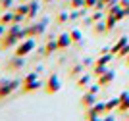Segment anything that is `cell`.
<instances>
[{"mask_svg":"<svg viewBox=\"0 0 129 121\" xmlns=\"http://www.w3.org/2000/svg\"><path fill=\"white\" fill-rule=\"evenodd\" d=\"M56 41H58V46H60V48H68V46H71V44H73L70 33H60Z\"/></svg>","mask_w":129,"mask_h":121,"instance_id":"7c38bea8","label":"cell"},{"mask_svg":"<svg viewBox=\"0 0 129 121\" xmlns=\"http://www.w3.org/2000/svg\"><path fill=\"white\" fill-rule=\"evenodd\" d=\"M91 25H94V19H92L91 16L83 17V27H91Z\"/></svg>","mask_w":129,"mask_h":121,"instance_id":"4316f807","label":"cell"},{"mask_svg":"<svg viewBox=\"0 0 129 121\" xmlns=\"http://www.w3.org/2000/svg\"><path fill=\"white\" fill-rule=\"evenodd\" d=\"M91 79H92V77L89 73H81L79 77L75 79V87H77V89H87V87L91 85Z\"/></svg>","mask_w":129,"mask_h":121,"instance_id":"4fadbf2b","label":"cell"},{"mask_svg":"<svg viewBox=\"0 0 129 121\" xmlns=\"http://www.w3.org/2000/svg\"><path fill=\"white\" fill-rule=\"evenodd\" d=\"M19 41H21V38L17 37V35H10V33H6L4 37L0 38V48H2V50H10V48L17 46Z\"/></svg>","mask_w":129,"mask_h":121,"instance_id":"52a82bcc","label":"cell"},{"mask_svg":"<svg viewBox=\"0 0 129 121\" xmlns=\"http://www.w3.org/2000/svg\"><path fill=\"white\" fill-rule=\"evenodd\" d=\"M116 106H119V98H112V100L106 104V111H110V110H114Z\"/></svg>","mask_w":129,"mask_h":121,"instance_id":"603a6c76","label":"cell"},{"mask_svg":"<svg viewBox=\"0 0 129 121\" xmlns=\"http://www.w3.org/2000/svg\"><path fill=\"white\" fill-rule=\"evenodd\" d=\"M39 12H41V2H39V0H31V2H29V14H27L25 21H29V23H31V21L37 17Z\"/></svg>","mask_w":129,"mask_h":121,"instance_id":"30bf717a","label":"cell"},{"mask_svg":"<svg viewBox=\"0 0 129 121\" xmlns=\"http://www.w3.org/2000/svg\"><path fill=\"white\" fill-rule=\"evenodd\" d=\"M35 46H37V42H35V38L33 37H27V38H23V41H19V44L16 46V56H23L25 58L27 54H31L33 50H35Z\"/></svg>","mask_w":129,"mask_h":121,"instance_id":"277c9868","label":"cell"},{"mask_svg":"<svg viewBox=\"0 0 129 121\" xmlns=\"http://www.w3.org/2000/svg\"><path fill=\"white\" fill-rule=\"evenodd\" d=\"M6 29H8V25H2V23H0V38L6 35Z\"/></svg>","mask_w":129,"mask_h":121,"instance_id":"4dcf8cb0","label":"cell"},{"mask_svg":"<svg viewBox=\"0 0 129 121\" xmlns=\"http://www.w3.org/2000/svg\"><path fill=\"white\" fill-rule=\"evenodd\" d=\"M16 8V0H0V10L6 12V10H14Z\"/></svg>","mask_w":129,"mask_h":121,"instance_id":"d6986e66","label":"cell"},{"mask_svg":"<svg viewBox=\"0 0 129 121\" xmlns=\"http://www.w3.org/2000/svg\"><path fill=\"white\" fill-rule=\"evenodd\" d=\"M46 29H48V17H43L41 21H37V23H33V25H27V27H25L27 37H33V38H37V37H41V35H44V33H46Z\"/></svg>","mask_w":129,"mask_h":121,"instance_id":"3957f363","label":"cell"},{"mask_svg":"<svg viewBox=\"0 0 129 121\" xmlns=\"http://www.w3.org/2000/svg\"><path fill=\"white\" fill-rule=\"evenodd\" d=\"M96 104V94H94V92H89V90H87V92H83V96H81V106H83V108H91V106H94Z\"/></svg>","mask_w":129,"mask_h":121,"instance_id":"8fae6325","label":"cell"},{"mask_svg":"<svg viewBox=\"0 0 129 121\" xmlns=\"http://www.w3.org/2000/svg\"><path fill=\"white\" fill-rule=\"evenodd\" d=\"M60 89H62V79H60L58 73H52L44 83V92L46 94H56Z\"/></svg>","mask_w":129,"mask_h":121,"instance_id":"5b68a950","label":"cell"},{"mask_svg":"<svg viewBox=\"0 0 129 121\" xmlns=\"http://www.w3.org/2000/svg\"><path fill=\"white\" fill-rule=\"evenodd\" d=\"M81 73H85V65H83V63H75V65H71V67H70V79L75 81Z\"/></svg>","mask_w":129,"mask_h":121,"instance_id":"5bb4252c","label":"cell"},{"mask_svg":"<svg viewBox=\"0 0 129 121\" xmlns=\"http://www.w3.org/2000/svg\"><path fill=\"white\" fill-rule=\"evenodd\" d=\"M21 2H31V0H21Z\"/></svg>","mask_w":129,"mask_h":121,"instance_id":"d6a6232c","label":"cell"},{"mask_svg":"<svg viewBox=\"0 0 129 121\" xmlns=\"http://www.w3.org/2000/svg\"><path fill=\"white\" fill-rule=\"evenodd\" d=\"M21 87V81L19 79H0V100H4L12 92H16L17 89Z\"/></svg>","mask_w":129,"mask_h":121,"instance_id":"7a4b0ae2","label":"cell"},{"mask_svg":"<svg viewBox=\"0 0 129 121\" xmlns=\"http://www.w3.org/2000/svg\"><path fill=\"white\" fill-rule=\"evenodd\" d=\"M14 16H16V12H14V10L2 12V16H0V23H2V25H10V23H14Z\"/></svg>","mask_w":129,"mask_h":121,"instance_id":"9a60e30c","label":"cell"},{"mask_svg":"<svg viewBox=\"0 0 129 121\" xmlns=\"http://www.w3.org/2000/svg\"><path fill=\"white\" fill-rule=\"evenodd\" d=\"M96 2H98V0H85V8L94 10V8H96Z\"/></svg>","mask_w":129,"mask_h":121,"instance_id":"83f0119b","label":"cell"},{"mask_svg":"<svg viewBox=\"0 0 129 121\" xmlns=\"http://www.w3.org/2000/svg\"><path fill=\"white\" fill-rule=\"evenodd\" d=\"M25 65V60H23V56H12L8 62H6V67H8V71H21V67Z\"/></svg>","mask_w":129,"mask_h":121,"instance_id":"9c48e42d","label":"cell"},{"mask_svg":"<svg viewBox=\"0 0 129 121\" xmlns=\"http://www.w3.org/2000/svg\"><path fill=\"white\" fill-rule=\"evenodd\" d=\"M66 21H70V12H60L58 16H56V23L62 25V23H66Z\"/></svg>","mask_w":129,"mask_h":121,"instance_id":"ffe728a7","label":"cell"},{"mask_svg":"<svg viewBox=\"0 0 129 121\" xmlns=\"http://www.w3.org/2000/svg\"><path fill=\"white\" fill-rule=\"evenodd\" d=\"M114 81V73L112 71H106V73H102L100 77H98V85L100 87H106V85H110Z\"/></svg>","mask_w":129,"mask_h":121,"instance_id":"2e32d148","label":"cell"},{"mask_svg":"<svg viewBox=\"0 0 129 121\" xmlns=\"http://www.w3.org/2000/svg\"><path fill=\"white\" fill-rule=\"evenodd\" d=\"M70 35H71V41H73V44H77V46H81V44H83V35H81L79 29H71Z\"/></svg>","mask_w":129,"mask_h":121,"instance_id":"ac0fdd59","label":"cell"},{"mask_svg":"<svg viewBox=\"0 0 129 121\" xmlns=\"http://www.w3.org/2000/svg\"><path fill=\"white\" fill-rule=\"evenodd\" d=\"M108 69H106V65H94V75L96 77H100L102 73H106Z\"/></svg>","mask_w":129,"mask_h":121,"instance_id":"d4e9b609","label":"cell"},{"mask_svg":"<svg viewBox=\"0 0 129 121\" xmlns=\"http://www.w3.org/2000/svg\"><path fill=\"white\" fill-rule=\"evenodd\" d=\"M125 41H127V38H121V41L118 42V44H116V46H112V54H116V52H119V50H121V48L125 46Z\"/></svg>","mask_w":129,"mask_h":121,"instance_id":"cb8c5ba5","label":"cell"},{"mask_svg":"<svg viewBox=\"0 0 129 121\" xmlns=\"http://www.w3.org/2000/svg\"><path fill=\"white\" fill-rule=\"evenodd\" d=\"M102 113H106V104L104 102H96L94 106L85 110V119H98Z\"/></svg>","mask_w":129,"mask_h":121,"instance_id":"8992f818","label":"cell"},{"mask_svg":"<svg viewBox=\"0 0 129 121\" xmlns=\"http://www.w3.org/2000/svg\"><path fill=\"white\" fill-rule=\"evenodd\" d=\"M81 63H83V65H85V69H87V67H91V65H92V60H91V58H85Z\"/></svg>","mask_w":129,"mask_h":121,"instance_id":"f1b7e54d","label":"cell"},{"mask_svg":"<svg viewBox=\"0 0 129 121\" xmlns=\"http://www.w3.org/2000/svg\"><path fill=\"white\" fill-rule=\"evenodd\" d=\"M56 35H50L48 37V41H46V44H44V48H43V56L44 58H48V56H52L54 52H56V50H58V41H56Z\"/></svg>","mask_w":129,"mask_h":121,"instance_id":"ba28073f","label":"cell"},{"mask_svg":"<svg viewBox=\"0 0 129 121\" xmlns=\"http://www.w3.org/2000/svg\"><path fill=\"white\" fill-rule=\"evenodd\" d=\"M89 92H94V94H96L98 92V85H89Z\"/></svg>","mask_w":129,"mask_h":121,"instance_id":"f546056e","label":"cell"},{"mask_svg":"<svg viewBox=\"0 0 129 121\" xmlns=\"http://www.w3.org/2000/svg\"><path fill=\"white\" fill-rule=\"evenodd\" d=\"M44 83L39 79V71H31V73H27L21 81V94H31V92H37L39 89H43Z\"/></svg>","mask_w":129,"mask_h":121,"instance_id":"6da1fadb","label":"cell"},{"mask_svg":"<svg viewBox=\"0 0 129 121\" xmlns=\"http://www.w3.org/2000/svg\"><path fill=\"white\" fill-rule=\"evenodd\" d=\"M91 17H92L94 21H102V19H104V12H100L98 8H94V10H92V14H91Z\"/></svg>","mask_w":129,"mask_h":121,"instance_id":"7402d4cb","label":"cell"},{"mask_svg":"<svg viewBox=\"0 0 129 121\" xmlns=\"http://www.w3.org/2000/svg\"><path fill=\"white\" fill-rule=\"evenodd\" d=\"M116 21H118V19H116V17H114L112 14H110V17H106V27H108V31H110V29H112V27L116 25Z\"/></svg>","mask_w":129,"mask_h":121,"instance_id":"484cf974","label":"cell"},{"mask_svg":"<svg viewBox=\"0 0 129 121\" xmlns=\"http://www.w3.org/2000/svg\"><path fill=\"white\" fill-rule=\"evenodd\" d=\"M92 31H94V35H104V33L108 31L106 21H94V25H92Z\"/></svg>","mask_w":129,"mask_h":121,"instance_id":"e0dca14e","label":"cell"},{"mask_svg":"<svg viewBox=\"0 0 129 121\" xmlns=\"http://www.w3.org/2000/svg\"><path fill=\"white\" fill-rule=\"evenodd\" d=\"M43 2L44 4H50V2H54V0H43Z\"/></svg>","mask_w":129,"mask_h":121,"instance_id":"1f68e13d","label":"cell"},{"mask_svg":"<svg viewBox=\"0 0 129 121\" xmlns=\"http://www.w3.org/2000/svg\"><path fill=\"white\" fill-rule=\"evenodd\" d=\"M127 108H129V98H127V94H121L119 96V110L125 111Z\"/></svg>","mask_w":129,"mask_h":121,"instance_id":"44dd1931","label":"cell"}]
</instances>
